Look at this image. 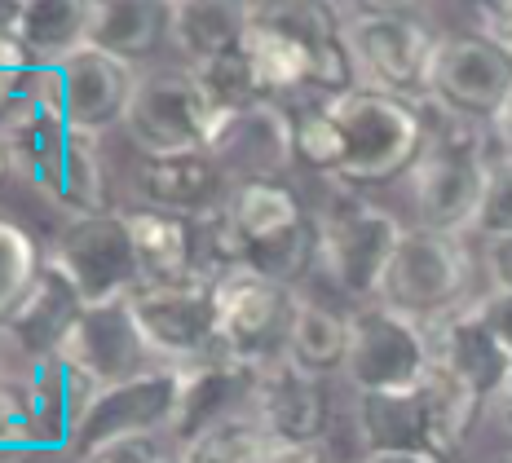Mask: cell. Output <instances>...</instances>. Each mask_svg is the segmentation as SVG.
I'll list each match as a JSON object with an SVG mask.
<instances>
[{
  "mask_svg": "<svg viewBox=\"0 0 512 463\" xmlns=\"http://www.w3.org/2000/svg\"><path fill=\"white\" fill-rule=\"evenodd\" d=\"M327 111L345 137V164L336 177L345 190H367L407 177L429 146V124H424L420 102H402L358 84L327 102Z\"/></svg>",
  "mask_w": 512,
  "mask_h": 463,
  "instance_id": "obj_1",
  "label": "cell"
},
{
  "mask_svg": "<svg viewBox=\"0 0 512 463\" xmlns=\"http://www.w3.org/2000/svg\"><path fill=\"white\" fill-rule=\"evenodd\" d=\"M340 36H345L362 89L389 93L402 102L429 98L442 31L424 14L402 5H349L340 9Z\"/></svg>",
  "mask_w": 512,
  "mask_h": 463,
  "instance_id": "obj_2",
  "label": "cell"
},
{
  "mask_svg": "<svg viewBox=\"0 0 512 463\" xmlns=\"http://www.w3.org/2000/svg\"><path fill=\"white\" fill-rule=\"evenodd\" d=\"M221 128H226V120L208 106L186 67H155L137 75L124 133L142 159L212 155Z\"/></svg>",
  "mask_w": 512,
  "mask_h": 463,
  "instance_id": "obj_3",
  "label": "cell"
},
{
  "mask_svg": "<svg viewBox=\"0 0 512 463\" xmlns=\"http://www.w3.org/2000/svg\"><path fill=\"white\" fill-rule=\"evenodd\" d=\"M473 292V252L455 234H433L420 225H407L398 252L380 278L376 305L407 314L415 322H437L468 305Z\"/></svg>",
  "mask_w": 512,
  "mask_h": 463,
  "instance_id": "obj_4",
  "label": "cell"
},
{
  "mask_svg": "<svg viewBox=\"0 0 512 463\" xmlns=\"http://www.w3.org/2000/svg\"><path fill=\"white\" fill-rule=\"evenodd\" d=\"M314 225H318V274H327V283L340 287L345 296L371 305L407 225L389 208L367 203L354 190L332 199L323 212H314Z\"/></svg>",
  "mask_w": 512,
  "mask_h": 463,
  "instance_id": "obj_5",
  "label": "cell"
},
{
  "mask_svg": "<svg viewBox=\"0 0 512 463\" xmlns=\"http://www.w3.org/2000/svg\"><path fill=\"white\" fill-rule=\"evenodd\" d=\"M177 415H181V366H151V371L133 375V380L106 384L93 397L67 455L71 463H80L111 446H128V441H159L164 433H177Z\"/></svg>",
  "mask_w": 512,
  "mask_h": 463,
  "instance_id": "obj_6",
  "label": "cell"
},
{
  "mask_svg": "<svg viewBox=\"0 0 512 463\" xmlns=\"http://www.w3.org/2000/svg\"><path fill=\"white\" fill-rule=\"evenodd\" d=\"M433 344L429 327L384 305H362L349 314L345 380L354 393H411L429 380Z\"/></svg>",
  "mask_w": 512,
  "mask_h": 463,
  "instance_id": "obj_7",
  "label": "cell"
},
{
  "mask_svg": "<svg viewBox=\"0 0 512 463\" xmlns=\"http://www.w3.org/2000/svg\"><path fill=\"white\" fill-rule=\"evenodd\" d=\"M128 314L142 331L146 349L164 366H195L221 353L217 344V292L204 278L142 283L128 296Z\"/></svg>",
  "mask_w": 512,
  "mask_h": 463,
  "instance_id": "obj_8",
  "label": "cell"
},
{
  "mask_svg": "<svg viewBox=\"0 0 512 463\" xmlns=\"http://www.w3.org/2000/svg\"><path fill=\"white\" fill-rule=\"evenodd\" d=\"M45 261L76 287L84 309L124 305L142 287V265H137L133 234L124 225V212H106L89 221H67L53 239Z\"/></svg>",
  "mask_w": 512,
  "mask_h": 463,
  "instance_id": "obj_9",
  "label": "cell"
},
{
  "mask_svg": "<svg viewBox=\"0 0 512 463\" xmlns=\"http://www.w3.org/2000/svg\"><path fill=\"white\" fill-rule=\"evenodd\" d=\"M137 89L133 62H120L102 49H80L58 67H40L31 93L49 98L62 111V120L71 124V133L93 137L98 142L111 128H124L128 102Z\"/></svg>",
  "mask_w": 512,
  "mask_h": 463,
  "instance_id": "obj_10",
  "label": "cell"
},
{
  "mask_svg": "<svg viewBox=\"0 0 512 463\" xmlns=\"http://www.w3.org/2000/svg\"><path fill=\"white\" fill-rule=\"evenodd\" d=\"M212 292H217V344L226 358L252 366V371L283 358L296 292L261 278L248 265L212 283Z\"/></svg>",
  "mask_w": 512,
  "mask_h": 463,
  "instance_id": "obj_11",
  "label": "cell"
},
{
  "mask_svg": "<svg viewBox=\"0 0 512 463\" xmlns=\"http://www.w3.org/2000/svg\"><path fill=\"white\" fill-rule=\"evenodd\" d=\"M512 93V58L482 31H442L429 75V102L490 124Z\"/></svg>",
  "mask_w": 512,
  "mask_h": 463,
  "instance_id": "obj_12",
  "label": "cell"
},
{
  "mask_svg": "<svg viewBox=\"0 0 512 463\" xmlns=\"http://www.w3.org/2000/svg\"><path fill=\"white\" fill-rule=\"evenodd\" d=\"M23 389V415H27V437L36 450H67L76 428L89 415L93 397L102 384L93 380L84 366H76L67 353H49V358H31L27 371L18 375Z\"/></svg>",
  "mask_w": 512,
  "mask_h": 463,
  "instance_id": "obj_13",
  "label": "cell"
},
{
  "mask_svg": "<svg viewBox=\"0 0 512 463\" xmlns=\"http://www.w3.org/2000/svg\"><path fill=\"white\" fill-rule=\"evenodd\" d=\"M248 411L270 441H327V428H332L327 380L296 371L287 358L252 371Z\"/></svg>",
  "mask_w": 512,
  "mask_h": 463,
  "instance_id": "obj_14",
  "label": "cell"
},
{
  "mask_svg": "<svg viewBox=\"0 0 512 463\" xmlns=\"http://www.w3.org/2000/svg\"><path fill=\"white\" fill-rule=\"evenodd\" d=\"M429 344H433V366L446 371L451 380H460L468 393H477L482 402H495L512 380V358L499 344V336L486 327V318L477 314V300H468L464 309L429 322Z\"/></svg>",
  "mask_w": 512,
  "mask_h": 463,
  "instance_id": "obj_15",
  "label": "cell"
},
{
  "mask_svg": "<svg viewBox=\"0 0 512 463\" xmlns=\"http://www.w3.org/2000/svg\"><path fill=\"white\" fill-rule=\"evenodd\" d=\"M58 353H67L76 366H84L102 389L106 384L133 380V375L151 371V366H164L146 349L142 331H137L133 314H128V300L124 305H106V309H84Z\"/></svg>",
  "mask_w": 512,
  "mask_h": 463,
  "instance_id": "obj_16",
  "label": "cell"
},
{
  "mask_svg": "<svg viewBox=\"0 0 512 463\" xmlns=\"http://www.w3.org/2000/svg\"><path fill=\"white\" fill-rule=\"evenodd\" d=\"M217 168L239 181L256 177H283L287 164H296L292 155V111L283 102H256L252 111L234 115L221 128L217 146H212Z\"/></svg>",
  "mask_w": 512,
  "mask_h": 463,
  "instance_id": "obj_17",
  "label": "cell"
},
{
  "mask_svg": "<svg viewBox=\"0 0 512 463\" xmlns=\"http://www.w3.org/2000/svg\"><path fill=\"white\" fill-rule=\"evenodd\" d=\"M80 314H84V300L76 296V287L45 261L40 274L31 278V287L23 292V300L14 305V314L5 318L0 336L14 344V349H23L27 362L49 358V353H58L62 344H67Z\"/></svg>",
  "mask_w": 512,
  "mask_h": 463,
  "instance_id": "obj_18",
  "label": "cell"
},
{
  "mask_svg": "<svg viewBox=\"0 0 512 463\" xmlns=\"http://www.w3.org/2000/svg\"><path fill=\"white\" fill-rule=\"evenodd\" d=\"M358 433L362 450H411V455H433L446 463L424 389L358 393Z\"/></svg>",
  "mask_w": 512,
  "mask_h": 463,
  "instance_id": "obj_19",
  "label": "cell"
},
{
  "mask_svg": "<svg viewBox=\"0 0 512 463\" xmlns=\"http://www.w3.org/2000/svg\"><path fill=\"white\" fill-rule=\"evenodd\" d=\"M36 190L45 195L58 212H67L71 221L106 217L111 208V177H106V159L93 137L71 133V142L53 155V164L40 172Z\"/></svg>",
  "mask_w": 512,
  "mask_h": 463,
  "instance_id": "obj_20",
  "label": "cell"
},
{
  "mask_svg": "<svg viewBox=\"0 0 512 463\" xmlns=\"http://www.w3.org/2000/svg\"><path fill=\"white\" fill-rule=\"evenodd\" d=\"M252 5L230 0H173L168 5V40L181 53V67H204L212 58L243 49Z\"/></svg>",
  "mask_w": 512,
  "mask_h": 463,
  "instance_id": "obj_21",
  "label": "cell"
},
{
  "mask_svg": "<svg viewBox=\"0 0 512 463\" xmlns=\"http://www.w3.org/2000/svg\"><path fill=\"white\" fill-rule=\"evenodd\" d=\"M226 181L212 155H177V159H142L137 186L146 195V208L177 212V217H195V212L212 208Z\"/></svg>",
  "mask_w": 512,
  "mask_h": 463,
  "instance_id": "obj_22",
  "label": "cell"
},
{
  "mask_svg": "<svg viewBox=\"0 0 512 463\" xmlns=\"http://www.w3.org/2000/svg\"><path fill=\"white\" fill-rule=\"evenodd\" d=\"M226 212H230L234 230L243 234V243H248V252L252 247L283 239V234H292L296 225H305L309 217H314L283 177H256V181L230 186L226 190Z\"/></svg>",
  "mask_w": 512,
  "mask_h": 463,
  "instance_id": "obj_23",
  "label": "cell"
},
{
  "mask_svg": "<svg viewBox=\"0 0 512 463\" xmlns=\"http://www.w3.org/2000/svg\"><path fill=\"white\" fill-rule=\"evenodd\" d=\"M345 353H349V314H340V309L323 305V300L296 292L283 358L292 362L296 371L327 380L332 371H345Z\"/></svg>",
  "mask_w": 512,
  "mask_h": 463,
  "instance_id": "obj_24",
  "label": "cell"
},
{
  "mask_svg": "<svg viewBox=\"0 0 512 463\" xmlns=\"http://www.w3.org/2000/svg\"><path fill=\"white\" fill-rule=\"evenodd\" d=\"M89 14L93 0H23L14 36L40 67H58L71 53L89 49Z\"/></svg>",
  "mask_w": 512,
  "mask_h": 463,
  "instance_id": "obj_25",
  "label": "cell"
},
{
  "mask_svg": "<svg viewBox=\"0 0 512 463\" xmlns=\"http://www.w3.org/2000/svg\"><path fill=\"white\" fill-rule=\"evenodd\" d=\"M124 225L133 234L137 265H142V283H168V278H186L195 269V234L190 217L159 208H120Z\"/></svg>",
  "mask_w": 512,
  "mask_h": 463,
  "instance_id": "obj_26",
  "label": "cell"
},
{
  "mask_svg": "<svg viewBox=\"0 0 512 463\" xmlns=\"http://www.w3.org/2000/svg\"><path fill=\"white\" fill-rule=\"evenodd\" d=\"M168 40V5L159 0H93L89 45L120 62H137Z\"/></svg>",
  "mask_w": 512,
  "mask_h": 463,
  "instance_id": "obj_27",
  "label": "cell"
},
{
  "mask_svg": "<svg viewBox=\"0 0 512 463\" xmlns=\"http://www.w3.org/2000/svg\"><path fill=\"white\" fill-rule=\"evenodd\" d=\"M67 142H71V124L62 120V111L49 98H36V93H27L23 106L0 124V146H5L9 172H23L31 186Z\"/></svg>",
  "mask_w": 512,
  "mask_h": 463,
  "instance_id": "obj_28",
  "label": "cell"
},
{
  "mask_svg": "<svg viewBox=\"0 0 512 463\" xmlns=\"http://www.w3.org/2000/svg\"><path fill=\"white\" fill-rule=\"evenodd\" d=\"M265 455H270V437L252 419V411H234L199 428L195 437L177 441L181 463H265Z\"/></svg>",
  "mask_w": 512,
  "mask_h": 463,
  "instance_id": "obj_29",
  "label": "cell"
},
{
  "mask_svg": "<svg viewBox=\"0 0 512 463\" xmlns=\"http://www.w3.org/2000/svg\"><path fill=\"white\" fill-rule=\"evenodd\" d=\"M186 71L195 75L199 93H204L208 106L221 115V120H234V115L252 111L256 102H270L261 93V80H256V71H252V62L243 49L226 53V58H212L204 67H186Z\"/></svg>",
  "mask_w": 512,
  "mask_h": 463,
  "instance_id": "obj_30",
  "label": "cell"
},
{
  "mask_svg": "<svg viewBox=\"0 0 512 463\" xmlns=\"http://www.w3.org/2000/svg\"><path fill=\"white\" fill-rule=\"evenodd\" d=\"M248 269H256V274L270 278V283L287 287V292H296V287L318 269V225H314V217H309L305 225H296L292 234H283V239L252 247Z\"/></svg>",
  "mask_w": 512,
  "mask_h": 463,
  "instance_id": "obj_31",
  "label": "cell"
},
{
  "mask_svg": "<svg viewBox=\"0 0 512 463\" xmlns=\"http://www.w3.org/2000/svg\"><path fill=\"white\" fill-rule=\"evenodd\" d=\"M292 155H296V164H305L309 172L340 177V164H345V137H340V124L332 120L327 102H309L292 115Z\"/></svg>",
  "mask_w": 512,
  "mask_h": 463,
  "instance_id": "obj_32",
  "label": "cell"
},
{
  "mask_svg": "<svg viewBox=\"0 0 512 463\" xmlns=\"http://www.w3.org/2000/svg\"><path fill=\"white\" fill-rule=\"evenodd\" d=\"M40 265H45V256H40L36 239L18 221L0 217V327H5V318L23 300L31 278L40 274Z\"/></svg>",
  "mask_w": 512,
  "mask_h": 463,
  "instance_id": "obj_33",
  "label": "cell"
},
{
  "mask_svg": "<svg viewBox=\"0 0 512 463\" xmlns=\"http://www.w3.org/2000/svg\"><path fill=\"white\" fill-rule=\"evenodd\" d=\"M36 71H40V62L23 49V40H18L14 31H5V36H0V124L23 106L31 84H36Z\"/></svg>",
  "mask_w": 512,
  "mask_h": 463,
  "instance_id": "obj_34",
  "label": "cell"
},
{
  "mask_svg": "<svg viewBox=\"0 0 512 463\" xmlns=\"http://www.w3.org/2000/svg\"><path fill=\"white\" fill-rule=\"evenodd\" d=\"M477 239H504L512 234V159H495L486 177V195H482V212L473 221Z\"/></svg>",
  "mask_w": 512,
  "mask_h": 463,
  "instance_id": "obj_35",
  "label": "cell"
},
{
  "mask_svg": "<svg viewBox=\"0 0 512 463\" xmlns=\"http://www.w3.org/2000/svg\"><path fill=\"white\" fill-rule=\"evenodd\" d=\"M0 446H31L18 375H0Z\"/></svg>",
  "mask_w": 512,
  "mask_h": 463,
  "instance_id": "obj_36",
  "label": "cell"
},
{
  "mask_svg": "<svg viewBox=\"0 0 512 463\" xmlns=\"http://www.w3.org/2000/svg\"><path fill=\"white\" fill-rule=\"evenodd\" d=\"M477 314L486 318V327L499 336V344L508 349L512 358V292H486L477 296Z\"/></svg>",
  "mask_w": 512,
  "mask_h": 463,
  "instance_id": "obj_37",
  "label": "cell"
},
{
  "mask_svg": "<svg viewBox=\"0 0 512 463\" xmlns=\"http://www.w3.org/2000/svg\"><path fill=\"white\" fill-rule=\"evenodd\" d=\"M477 18H482V36H490L499 49L512 58V0H495V5H477Z\"/></svg>",
  "mask_w": 512,
  "mask_h": 463,
  "instance_id": "obj_38",
  "label": "cell"
},
{
  "mask_svg": "<svg viewBox=\"0 0 512 463\" xmlns=\"http://www.w3.org/2000/svg\"><path fill=\"white\" fill-rule=\"evenodd\" d=\"M482 261H486V274H490V292H512V234L490 239Z\"/></svg>",
  "mask_w": 512,
  "mask_h": 463,
  "instance_id": "obj_39",
  "label": "cell"
},
{
  "mask_svg": "<svg viewBox=\"0 0 512 463\" xmlns=\"http://www.w3.org/2000/svg\"><path fill=\"white\" fill-rule=\"evenodd\" d=\"M265 463H332L327 441H270Z\"/></svg>",
  "mask_w": 512,
  "mask_h": 463,
  "instance_id": "obj_40",
  "label": "cell"
},
{
  "mask_svg": "<svg viewBox=\"0 0 512 463\" xmlns=\"http://www.w3.org/2000/svg\"><path fill=\"white\" fill-rule=\"evenodd\" d=\"M159 450V441H128V446H111L93 459H80V463H151Z\"/></svg>",
  "mask_w": 512,
  "mask_h": 463,
  "instance_id": "obj_41",
  "label": "cell"
},
{
  "mask_svg": "<svg viewBox=\"0 0 512 463\" xmlns=\"http://www.w3.org/2000/svg\"><path fill=\"white\" fill-rule=\"evenodd\" d=\"M490 146H495V159H512V93L504 98L495 120H490Z\"/></svg>",
  "mask_w": 512,
  "mask_h": 463,
  "instance_id": "obj_42",
  "label": "cell"
},
{
  "mask_svg": "<svg viewBox=\"0 0 512 463\" xmlns=\"http://www.w3.org/2000/svg\"><path fill=\"white\" fill-rule=\"evenodd\" d=\"M36 455V446H0V463H31Z\"/></svg>",
  "mask_w": 512,
  "mask_h": 463,
  "instance_id": "obj_43",
  "label": "cell"
},
{
  "mask_svg": "<svg viewBox=\"0 0 512 463\" xmlns=\"http://www.w3.org/2000/svg\"><path fill=\"white\" fill-rule=\"evenodd\" d=\"M495 406H499V424H504V433L512 437V380H508V389L495 397Z\"/></svg>",
  "mask_w": 512,
  "mask_h": 463,
  "instance_id": "obj_44",
  "label": "cell"
},
{
  "mask_svg": "<svg viewBox=\"0 0 512 463\" xmlns=\"http://www.w3.org/2000/svg\"><path fill=\"white\" fill-rule=\"evenodd\" d=\"M18 5H23V0H0V36H5V31H14V23H18Z\"/></svg>",
  "mask_w": 512,
  "mask_h": 463,
  "instance_id": "obj_45",
  "label": "cell"
},
{
  "mask_svg": "<svg viewBox=\"0 0 512 463\" xmlns=\"http://www.w3.org/2000/svg\"><path fill=\"white\" fill-rule=\"evenodd\" d=\"M5 172H9V159H5V146H0V181H5Z\"/></svg>",
  "mask_w": 512,
  "mask_h": 463,
  "instance_id": "obj_46",
  "label": "cell"
},
{
  "mask_svg": "<svg viewBox=\"0 0 512 463\" xmlns=\"http://www.w3.org/2000/svg\"><path fill=\"white\" fill-rule=\"evenodd\" d=\"M354 463H371V459H367V455H358V459H354Z\"/></svg>",
  "mask_w": 512,
  "mask_h": 463,
  "instance_id": "obj_47",
  "label": "cell"
},
{
  "mask_svg": "<svg viewBox=\"0 0 512 463\" xmlns=\"http://www.w3.org/2000/svg\"><path fill=\"white\" fill-rule=\"evenodd\" d=\"M499 463H512V455H508V459H499Z\"/></svg>",
  "mask_w": 512,
  "mask_h": 463,
  "instance_id": "obj_48",
  "label": "cell"
},
{
  "mask_svg": "<svg viewBox=\"0 0 512 463\" xmlns=\"http://www.w3.org/2000/svg\"><path fill=\"white\" fill-rule=\"evenodd\" d=\"M0 375H5V371H0Z\"/></svg>",
  "mask_w": 512,
  "mask_h": 463,
  "instance_id": "obj_49",
  "label": "cell"
}]
</instances>
